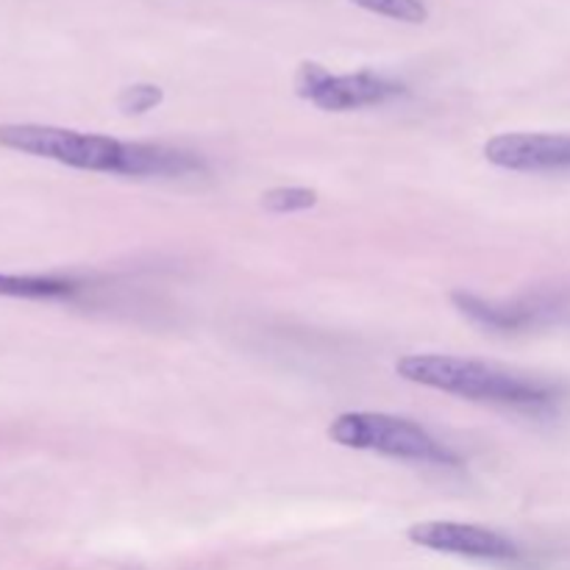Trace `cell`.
Listing matches in <instances>:
<instances>
[{"instance_id": "6da1fadb", "label": "cell", "mask_w": 570, "mask_h": 570, "mask_svg": "<svg viewBox=\"0 0 570 570\" xmlns=\"http://www.w3.org/2000/svg\"><path fill=\"white\" fill-rule=\"evenodd\" d=\"M395 371L404 382L473 404H499L523 412H554L562 404V390L557 384L504 371L490 362L451 354H410L399 360Z\"/></svg>"}, {"instance_id": "7a4b0ae2", "label": "cell", "mask_w": 570, "mask_h": 570, "mask_svg": "<svg viewBox=\"0 0 570 570\" xmlns=\"http://www.w3.org/2000/svg\"><path fill=\"white\" fill-rule=\"evenodd\" d=\"M0 148L56 161L72 170L126 178H134V159H137V142H122L76 128L42 126V122H0Z\"/></svg>"}, {"instance_id": "3957f363", "label": "cell", "mask_w": 570, "mask_h": 570, "mask_svg": "<svg viewBox=\"0 0 570 570\" xmlns=\"http://www.w3.org/2000/svg\"><path fill=\"white\" fill-rule=\"evenodd\" d=\"M328 438L343 449L373 451L393 460L423 462V465H460V454L440 443L429 429L410 417L387 412H343L328 426Z\"/></svg>"}, {"instance_id": "277c9868", "label": "cell", "mask_w": 570, "mask_h": 570, "mask_svg": "<svg viewBox=\"0 0 570 570\" xmlns=\"http://www.w3.org/2000/svg\"><path fill=\"white\" fill-rule=\"evenodd\" d=\"M295 92L323 111H354L367 106H382L387 100L406 95V87L395 78L379 72H328L317 61H301L295 72Z\"/></svg>"}, {"instance_id": "5b68a950", "label": "cell", "mask_w": 570, "mask_h": 570, "mask_svg": "<svg viewBox=\"0 0 570 570\" xmlns=\"http://www.w3.org/2000/svg\"><path fill=\"white\" fill-rule=\"evenodd\" d=\"M406 538L421 546V549L451 557H468V560L512 562L521 557V549L507 534L479 527V523L423 521L406 529Z\"/></svg>"}, {"instance_id": "8992f818", "label": "cell", "mask_w": 570, "mask_h": 570, "mask_svg": "<svg viewBox=\"0 0 570 570\" xmlns=\"http://www.w3.org/2000/svg\"><path fill=\"white\" fill-rule=\"evenodd\" d=\"M484 159L512 173L570 170L568 134H499L484 145Z\"/></svg>"}, {"instance_id": "52a82bcc", "label": "cell", "mask_w": 570, "mask_h": 570, "mask_svg": "<svg viewBox=\"0 0 570 570\" xmlns=\"http://www.w3.org/2000/svg\"><path fill=\"white\" fill-rule=\"evenodd\" d=\"M83 293V284L72 276L53 273H0V298L20 301H72Z\"/></svg>"}, {"instance_id": "ba28073f", "label": "cell", "mask_w": 570, "mask_h": 570, "mask_svg": "<svg viewBox=\"0 0 570 570\" xmlns=\"http://www.w3.org/2000/svg\"><path fill=\"white\" fill-rule=\"evenodd\" d=\"M321 195L312 187H273L262 195V209L273 215H293V212L315 209Z\"/></svg>"}, {"instance_id": "9c48e42d", "label": "cell", "mask_w": 570, "mask_h": 570, "mask_svg": "<svg viewBox=\"0 0 570 570\" xmlns=\"http://www.w3.org/2000/svg\"><path fill=\"white\" fill-rule=\"evenodd\" d=\"M360 9L371 11V14L390 17V20L410 22V26H421L429 20V9L421 0H351Z\"/></svg>"}, {"instance_id": "30bf717a", "label": "cell", "mask_w": 570, "mask_h": 570, "mask_svg": "<svg viewBox=\"0 0 570 570\" xmlns=\"http://www.w3.org/2000/svg\"><path fill=\"white\" fill-rule=\"evenodd\" d=\"M161 100H165V92L156 83H131V87H122L120 95H117V109L122 115H148V111L159 109Z\"/></svg>"}]
</instances>
